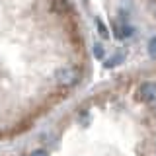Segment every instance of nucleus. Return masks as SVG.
<instances>
[{
    "label": "nucleus",
    "instance_id": "1",
    "mask_svg": "<svg viewBox=\"0 0 156 156\" xmlns=\"http://www.w3.org/2000/svg\"><path fill=\"white\" fill-rule=\"evenodd\" d=\"M55 80L61 86H76L80 80V70L76 66H58L55 70Z\"/></svg>",
    "mask_w": 156,
    "mask_h": 156
},
{
    "label": "nucleus",
    "instance_id": "2",
    "mask_svg": "<svg viewBox=\"0 0 156 156\" xmlns=\"http://www.w3.org/2000/svg\"><path fill=\"white\" fill-rule=\"evenodd\" d=\"M136 98L146 104H154L156 101V82H143L136 90Z\"/></svg>",
    "mask_w": 156,
    "mask_h": 156
},
{
    "label": "nucleus",
    "instance_id": "3",
    "mask_svg": "<svg viewBox=\"0 0 156 156\" xmlns=\"http://www.w3.org/2000/svg\"><path fill=\"white\" fill-rule=\"evenodd\" d=\"M113 33H115V37L117 39H125V37H129L131 33H133V27L131 26H127V23H121V22H113Z\"/></svg>",
    "mask_w": 156,
    "mask_h": 156
},
{
    "label": "nucleus",
    "instance_id": "4",
    "mask_svg": "<svg viewBox=\"0 0 156 156\" xmlns=\"http://www.w3.org/2000/svg\"><path fill=\"white\" fill-rule=\"evenodd\" d=\"M123 58H125L123 51H117L115 55L109 58V61H105V66H107V68H113V66H117V65H119V62H123Z\"/></svg>",
    "mask_w": 156,
    "mask_h": 156
},
{
    "label": "nucleus",
    "instance_id": "5",
    "mask_svg": "<svg viewBox=\"0 0 156 156\" xmlns=\"http://www.w3.org/2000/svg\"><path fill=\"white\" fill-rule=\"evenodd\" d=\"M96 27L100 29V33H101V37H109V31H107V27H105V23L101 22L100 18L96 20Z\"/></svg>",
    "mask_w": 156,
    "mask_h": 156
},
{
    "label": "nucleus",
    "instance_id": "6",
    "mask_svg": "<svg viewBox=\"0 0 156 156\" xmlns=\"http://www.w3.org/2000/svg\"><path fill=\"white\" fill-rule=\"evenodd\" d=\"M148 55L156 58V37H150L148 39Z\"/></svg>",
    "mask_w": 156,
    "mask_h": 156
},
{
    "label": "nucleus",
    "instance_id": "7",
    "mask_svg": "<svg viewBox=\"0 0 156 156\" xmlns=\"http://www.w3.org/2000/svg\"><path fill=\"white\" fill-rule=\"evenodd\" d=\"M94 57H96V58H104V57H105L104 47H101V45H98V43L94 45Z\"/></svg>",
    "mask_w": 156,
    "mask_h": 156
},
{
    "label": "nucleus",
    "instance_id": "8",
    "mask_svg": "<svg viewBox=\"0 0 156 156\" xmlns=\"http://www.w3.org/2000/svg\"><path fill=\"white\" fill-rule=\"evenodd\" d=\"M31 156H49V152H47L45 148H35V150L31 152Z\"/></svg>",
    "mask_w": 156,
    "mask_h": 156
},
{
    "label": "nucleus",
    "instance_id": "9",
    "mask_svg": "<svg viewBox=\"0 0 156 156\" xmlns=\"http://www.w3.org/2000/svg\"><path fill=\"white\" fill-rule=\"evenodd\" d=\"M154 111H156V101H154Z\"/></svg>",
    "mask_w": 156,
    "mask_h": 156
}]
</instances>
